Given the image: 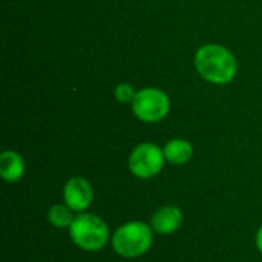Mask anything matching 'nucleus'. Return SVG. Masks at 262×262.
<instances>
[{"label": "nucleus", "instance_id": "nucleus-1", "mask_svg": "<svg viewBox=\"0 0 262 262\" xmlns=\"http://www.w3.org/2000/svg\"><path fill=\"white\" fill-rule=\"evenodd\" d=\"M195 66L203 78L215 84H224L233 80L236 74V60L230 51L220 45H206L195 55Z\"/></svg>", "mask_w": 262, "mask_h": 262}, {"label": "nucleus", "instance_id": "nucleus-2", "mask_svg": "<svg viewBox=\"0 0 262 262\" xmlns=\"http://www.w3.org/2000/svg\"><path fill=\"white\" fill-rule=\"evenodd\" d=\"M117 255L134 259L146 255L154 243V229L143 221H130L120 226L111 238Z\"/></svg>", "mask_w": 262, "mask_h": 262}, {"label": "nucleus", "instance_id": "nucleus-3", "mask_svg": "<svg viewBox=\"0 0 262 262\" xmlns=\"http://www.w3.org/2000/svg\"><path fill=\"white\" fill-rule=\"evenodd\" d=\"M68 230L72 243L84 252L101 250L111 238L107 224L100 216L88 212L77 215Z\"/></svg>", "mask_w": 262, "mask_h": 262}, {"label": "nucleus", "instance_id": "nucleus-4", "mask_svg": "<svg viewBox=\"0 0 262 262\" xmlns=\"http://www.w3.org/2000/svg\"><path fill=\"white\" fill-rule=\"evenodd\" d=\"M164 161V150L154 143H143L132 150L129 157V169L137 178L147 180L163 170Z\"/></svg>", "mask_w": 262, "mask_h": 262}, {"label": "nucleus", "instance_id": "nucleus-5", "mask_svg": "<svg viewBox=\"0 0 262 262\" xmlns=\"http://www.w3.org/2000/svg\"><path fill=\"white\" fill-rule=\"evenodd\" d=\"M170 103L167 95L163 91L154 88H147L137 92L132 101L134 114L146 123H155L163 120L167 115Z\"/></svg>", "mask_w": 262, "mask_h": 262}, {"label": "nucleus", "instance_id": "nucleus-6", "mask_svg": "<svg viewBox=\"0 0 262 262\" xmlns=\"http://www.w3.org/2000/svg\"><path fill=\"white\" fill-rule=\"evenodd\" d=\"M63 198H64V204H68L74 212H84L94 198V192H92V186L89 184L88 180L81 178V177H75L71 178L63 189Z\"/></svg>", "mask_w": 262, "mask_h": 262}, {"label": "nucleus", "instance_id": "nucleus-7", "mask_svg": "<svg viewBox=\"0 0 262 262\" xmlns=\"http://www.w3.org/2000/svg\"><path fill=\"white\" fill-rule=\"evenodd\" d=\"M183 220H184V216H183V212H181L180 207H177V206H163L154 213L150 226H152L155 233L172 235L181 227Z\"/></svg>", "mask_w": 262, "mask_h": 262}, {"label": "nucleus", "instance_id": "nucleus-8", "mask_svg": "<svg viewBox=\"0 0 262 262\" xmlns=\"http://www.w3.org/2000/svg\"><path fill=\"white\" fill-rule=\"evenodd\" d=\"M25 173V161L20 154L14 150H5L0 155V175L8 183L18 181Z\"/></svg>", "mask_w": 262, "mask_h": 262}, {"label": "nucleus", "instance_id": "nucleus-9", "mask_svg": "<svg viewBox=\"0 0 262 262\" xmlns=\"http://www.w3.org/2000/svg\"><path fill=\"white\" fill-rule=\"evenodd\" d=\"M164 157H166V161L175 164V166H181V164H186L192 155H193V147L189 141L186 140H181V138H177V140H172L169 141L166 146H164Z\"/></svg>", "mask_w": 262, "mask_h": 262}, {"label": "nucleus", "instance_id": "nucleus-10", "mask_svg": "<svg viewBox=\"0 0 262 262\" xmlns=\"http://www.w3.org/2000/svg\"><path fill=\"white\" fill-rule=\"evenodd\" d=\"M48 220L55 229H69L75 216L68 204H55L48 210Z\"/></svg>", "mask_w": 262, "mask_h": 262}, {"label": "nucleus", "instance_id": "nucleus-11", "mask_svg": "<svg viewBox=\"0 0 262 262\" xmlns=\"http://www.w3.org/2000/svg\"><path fill=\"white\" fill-rule=\"evenodd\" d=\"M137 92L134 91V88L127 83H121L117 86L115 89V97L120 103H132L135 98Z\"/></svg>", "mask_w": 262, "mask_h": 262}, {"label": "nucleus", "instance_id": "nucleus-12", "mask_svg": "<svg viewBox=\"0 0 262 262\" xmlns=\"http://www.w3.org/2000/svg\"><path fill=\"white\" fill-rule=\"evenodd\" d=\"M256 247H258V250L262 253V226L259 227L258 233H256Z\"/></svg>", "mask_w": 262, "mask_h": 262}]
</instances>
